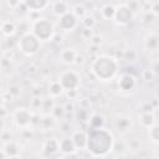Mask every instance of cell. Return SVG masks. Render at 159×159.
<instances>
[{
	"instance_id": "cell-1",
	"label": "cell",
	"mask_w": 159,
	"mask_h": 159,
	"mask_svg": "<svg viewBox=\"0 0 159 159\" xmlns=\"http://www.w3.org/2000/svg\"><path fill=\"white\" fill-rule=\"evenodd\" d=\"M114 138L111 130L103 128H88V140L87 148L89 157L93 158H103L107 157L113 150Z\"/></svg>"
},
{
	"instance_id": "cell-2",
	"label": "cell",
	"mask_w": 159,
	"mask_h": 159,
	"mask_svg": "<svg viewBox=\"0 0 159 159\" xmlns=\"http://www.w3.org/2000/svg\"><path fill=\"white\" fill-rule=\"evenodd\" d=\"M91 71L94 73L97 81L109 82L112 81L119 70V60L114 55H97L89 66Z\"/></svg>"
},
{
	"instance_id": "cell-3",
	"label": "cell",
	"mask_w": 159,
	"mask_h": 159,
	"mask_svg": "<svg viewBox=\"0 0 159 159\" xmlns=\"http://www.w3.org/2000/svg\"><path fill=\"white\" fill-rule=\"evenodd\" d=\"M31 32L40 41H51L56 34L53 22L47 17H39L31 21Z\"/></svg>"
},
{
	"instance_id": "cell-4",
	"label": "cell",
	"mask_w": 159,
	"mask_h": 159,
	"mask_svg": "<svg viewBox=\"0 0 159 159\" xmlns=\"http://www.w3.org/2000/svg\"><path fill=\"white\" fill-rule=\"evenodd\" d=\"M41 46V41L30 31L22 36L19 37L17 40V46L16 48L25 56H34L39 52Z\"/></svg>"
},
{
	"instance_id": "cell-5",
	"label": "cell",
	"mask_w": 159,
	"mask_h": 159,
	"mask_svg": "<svg viewBox=\"0 0 159 159\" xmlns=\"http://www.w3.org/2000/svg\"><path fill=\"white\" fill-rule=\"evenodd\" d=\"M58 82L65 91L78 89L81 86V75L76 70H63L58 73Z\"/></svg>"
},
{
	"instance_id": "cell-6",
	"label": "cell",
	"mask_w": 159,
	"mask_h": 159,
	"mask_svg": "<svg viewBox=\"0 0 159 159\" xmlns=\"http://www.w3.org/2000/svg\"><path fill=\"white\" fill-rule=\"evenodd\" d=\"M32 116L31 111L29 108L19 107L12 113V122L16 128L25 129V128H32Z\"/></svg>"
},
{
	"instance_id": "cell-7",
	"label": "cell",
	"mask_w": 159,
	"mask_h": 159,
	"mask_svg": "<svg viewBox=\"0 0 159 159\" xmlns=\"http://www.w3.org/2000/svg\"><path fill=\"white\" fill-rule=\"evenodd\" d=\"M134 17V12L130 10V7L127 4H119L116 6V14L113 17L114 24L119 26H127L129 22H132Z\"/></svg>"
},
{
	"instance_id": "cell-8",
	"label": "cell",
	"mask_w": 159,
	"mask_h": 159,
	"mask_svg": "<svg viewBox=\"0 0 159 159\" xmlns=\"http://www.w3.org/2000/svg\"><path fill=\"white\" fill-rule=\"evenodd\" d=\"M134 127V123H133V118L129 116V114H125V113H118L114 118V128L116 130L122 134V135H127L132 132Z\"/></svg>"
},
{
	"instance_id": "cell-9",
	"label": "cell",
	"mask_w": 159,
	"mask_h": 159,
	"mask_svg": "<svg viewBox=\"0 0 159 159\" xmlns=\"http://www.w3.org/2000/svg\"><path fill=\"white\" fill-rule=\"evenodd\" d=\"M57 25H58L60 30H62L65 32H72L78 26V17L72 11H67L65 15L58 17Z\"/></svg>"
},
{
	"instance_id": "cell-10",
	"label": "cell",
	"mask_w": 159,
	"mask_h": 159,
	"mask_svg": "<svg viewBox=\"0 0 159 159\" xmlns=\"http://www.w3.org/2000/svg\"><path fill=\"white\" fill-rule=\"evenodd\" d=\"M117 84H118V88L120 91H124V92H129V91H133L137 86V80L135 77L132 75V73H128V72H124L122 73L120 76H118L117 78Z\"/></svg>"
},
{
	"instance_id": "cell-11",
	"label": "cell",
	"mask_w": 159,
	"mask_h": 159,
	"mask_svg": "<svg viewBox=\"0 0 159 159\" xmlns=\"http://www.w3.org/2000/svg\"><path fill=\"white\" fill-rule=\"evenodd\" d=\"M144 48L149 53H157L159 52V34L155 31H149L143 40Z\"/></svg>"
},
{
	"instance_id": "cell-12",
	"label": "cell",
	"mask_w": 159,
	"mask_h": 159,
	"mask_svg": "<svg viewBox=\"0 0 159 159\" xmlns=\"http://www.w3.org/2000/svg\"><path fill=\"white\" fill-rule=\"evenodd\" d=\"M60 150V139H56L55 137L45 139L41 147V152L43 157H52Z\"/></svg>"
},
{
	"instance_id": "cell-13",
	"label": "cell",
	"mask_w": 159,
	"mask_h": 159,
	"mask_svg": "<svg viewBox=\"0 0 159 159\" xmlns=\"http://www.w3.org/2000/svg\"><path fill=\"white\" fill-rule=\"evenodd\" d=\"M71 138L77 148V150H84L87 148V140H88V132L83 129H77L71 134Z\"/></svg>"
},
{
	"instance_id": "cell-14",
	"label": "cell",
	"mask_w": 159,
	"mask_h": 159,
	"mask_svg": "<svg viewBox=\"0 0 159 159\" xmlns=\"http://www.w3.org/2000/svg\"><path fill=\"white\" fill-rule=\"evenodd\" d=\"M77 51L73 47H65L58 52V60L63 65H75V60L77 56Z\"/></svg>"
},
{
	"instance_id": "cell-15",
	"label": "cell",
	"mask_w": 159,
	"mask_h": 159,
	"mask_svg": "<svg viewBox=\"0 0 159 159\" xmlns=\"http://www.w3.org/2000/svg\"><path fill=\"white\" fill-rule=\"evenodd\" d=\"M60 152L63 154V157L67 158L70 154H73L78 150L71 137H63L62 139H60Z\"/></svg>"
},
{
	"instance_id": "cell-16",
	"label": "cell",
	"mask_w": 159,
	"mask_h": 159,
	"mask_svg": "<svg viewBox=\"0 0 159 159\" xmlns=\"http://www.w3.org/2000/svg\"><path fill=\"white\" fill-rule=\"evenodd\" d=\"M1 149L5 152L6 159H19V158H22L17 143H15L12 140L9 142V143H6V144H2L1 145Z\"/></svg>"
},
{
	"instance_id": "cell-17",
	"label": "cell",
	"mask_w": 159,
	"mask_h": 159,
	"mask_svg": "<svg viewBox=\"0 0 159 159\" xmlns=\"http://www.w3.org/2000/svg\"><path fill=\"white\" fill-rule=\"evenodd\" d=\"M56 125V119L50 114V113H42L40 116V122L37 124L39 129L42 130H51Z\"/></svg>"
},
{
	"instance_id": "cell-18",
	"label": "cell",
	"mask_w": 159,
	"mask_h": 159,
	"mask_svg": "<svg viewBox=\"0 0 159 159\" xmlns=\"http://www.w3.org/2000/svg\"><path fill=\"white\" fill-rule=\"evenodd\" d=\"M47 93H48V97L55 99V98L61 97L62 94H65V89L61 86V83L58 82V80H53V81L50 82V84L47 87Z\"/></svg>"
},
{
	"instance_id": "cell-19",
	"label": "cell",
	"mask_w": 159,
	"mask_h": 159,
	"mask_svg": "<svg viewBox=\"0 0 159 159\" xmlns=\"http://www.w3.org/2000/svg\"><path fill=\"white\" fill-rule=\"evenodd\" d=\"M1 34L5 37L16 36V22L12 20H2L1 22Z\"/></svg>"
},
{
	"instance_id": "cell-20",
	"label": "cell",
	"mask_w": 159,
	"mask_h": 159,
	"mask_svg": "<svg viewBox=\"0 0 159 159\" xmlns=\"http://www.w3.org/2000/svg\"><path fill=\"white\" fill-rule=\"evenodd\" d=\"M21 73L26 77V78H34L37 73H39V67L35 62L32 61H27L22 65L21 67Z\"/></svg>"
},
{
	"instance_id": "cell-21",
	"label": "cell",
	"mask_w": 159,
	"mask_h": 159,
	"mask_svg": "<svg viewBox=\"0 0 159 159\" xmlns=\"http://www.w3.org/2000/svg\"><path fill=\"white\" fill-rule=\"evenodd\" d=\"M73 116L76 118V120L80 123V124H88V119L91 117L89 114V109L84 108V107H80L77 109H75L73 112Z\"/></svg>"
},
{
	"instance_id": "cell-22",
	"label": "cell",
	"mask_w": 159,
	"mask_h": 159,
	"mask_svg": "<svg viewBox=\"0 0 159 159\" xmlns=\"http://www.w3.org/2000/svg\"><path fill=\"white\" fill-rule=\"evenodd\" d=\"M22 2L29 7L30 11H42L47 4L48 0H22Z\"/></svg>"
},
{
	"instance_id": "cell-23",
	"label": "cell",
	"mask_w": 159,
	"mask_h": 159,
	"mask_svg": "<svg viewBox=\"0 0 159 159\" xmlns=\"http://www.w3.org/2000/svg\"><path fill=\"white\" fill-rule=\"evenodd\" d=\"M155 123V116L154 112H142L139 116V124L143 128H149Z\"/></svg>"
},
{
	"instance_id": "cell-24",
	"label": "cell",
	"mask_w": 159,
	"mask_h": 159,
	"mask_svg": "<svg viewBox=\"0 0 159 159\" xmlns=\"http://www.w3.org/2000/svg\"><path fill=\"white\" fill-rule=\"evenodd\" d=\"M104 123H106L104 117L101 113H92L88 119V128H93V129L103 128Z\"/></svg>"
},
{
	"instance_id": "cell-25",
	"label": "cell",
	"mask_w": 159,
	"mask_h": 159,
	"mask_svg": "<svg viewBox=\"0 0 159 159\" xmlns=\"http://www.w3.org/2000/svg\"><path fill=\"white\" fill-rule=\"evenodd\" d=\"M147 137L150 143L159 145V123H154L152 127L147 128Z\"/></svg>"
},
{
	"instance_id": "cell-26",
	"label": "cell",
	"mask_w": 159,
	"mask_h": 159,
	"mask_svg": "<svg viewBox=\"0 0 159 159\" xmlns=\"http://www.w3.org/2000/svg\"><path fill=\"white\" fill-rule=\"evenodd\" d=\"M67 11H70V10H68V6H67V2H66V1H63V0H57V1H55V2L52 4V12H53L55 16L60 17V16L65 15Z\"/></svg>"
},
{
	"instance_id": "cell-27",
	"label": "cell",
	"mask_w": 159,
	"mask_h": 159,
	"mask_svg": "<svg viewBox=\"0 0 159 159\" xmlns=\"http://www.w3.org/2000/svg\"><path fill=\"white\" fill-rule=\"evenodd\" d=\"M30 31H31V21L20 20L19 22H16V36L17 37H20Z\"/></svg>"
},
{
	"instance_id": "cell-28",
	"label": "cell",
	"mask_w": 159,
	"mask_h": 159,
	"mask_svg": "<svg viewBox=\"0 0 159 159\" xmlns=\"http://www.w3.org/2000/svg\"><path fill=\"white\" fill-rule=\"evenodd\" d=\"M66 109H65V106L63 104H60V103H55L52 109L50 111V114L56 119V120H60L62 119L65 116H66Z\"/></svg>"
},
{
	"instance_id": "cell-29",
	"label": "cell",
	"mask_w": 159,
	"mask_h": 159,
	"mask_svg": "<svg viewBox=\"0 0 159 159\" xmlns=\"http://www.w3.org/2000/svg\"><path fill=\"white\" fill-rule=\"evenodd\" d=\"M116 14V6L112 4H106L101 7V15L106 20H113Z\"/></svg>"
},
{
	"instance_id": "cell-30",
	"label": "cell",
	"mask_w": 159,
	"mask_h": 159,
	"mask_svg": "<svg viewBox=\"0 0 159 159\" xmlns=\"http://www.w3.org/2000/svg\"><path fill=\"white\" fill-rule=\"evenodd\" d=\"M81 24L83 27H88V29H94L96 26V19L92 14L87 12L82 19H81Z\"/></svg>"
},
{
	"instance_id": "cell-31",
	"label": "cell",
	"mask_w": 159,
	"mask_h": 159,
	"mask_svg": "<svg viewBox=\"0 0 159 159\" xmlns=\"http://www.w3.org/2000/svg\"><path fill=\"white\" fill-rule=\"evenodd\" d=\"M42 104H43V98L42 96H32L31 101H30V108L34 111H39L40 108L42 109Z\"/></svg>"
},
{
	"instance_id": "cell-32",
	"label": "cell",
	"mask_w": 159,
	"mask_h": 159,
	"mask_svg": "<svg viewBox=\"0 0 159 159\" xmlns=\"http://www.w3.org/2000/svg\"><path fill=\"white\" fill-rule=\"evenodd\" d=\"M140 76H142V78H143L145 82H153V81L155 80L157 73H155V71H154L153 68H144V70L142 71Z\"/></svg>"
},
{
	"instance_id": "cell-33",
	"label": "cell",
	"mask_w": 159,
	"mask_h": 159,
	"mask_svg": "<svg viewBox=\"0 0 159 159\" xmlns=\"http://www.w3.org/2000/svg\"><path fill=\"white\" fill-rule=\"evenodd\" d=\"M80 20L87 14V9H86V6L84 5H82V4H76L73 7H72V10H71Z\"/></svg>"
},
{
	"instance_id": "cell-34",
	"label": "cell",
	"mask_w": 159,
	"mask_h": 159,
	"mask_svg": "<svg viewBox=\"0 0 159 159\" xmlns=\"http://www.w3.org/2000/svg\"><path fill=\"white\" fill-rule=\"evenodd\" d=\"M80 36H81V39L89 41V40L94 36L93 29H88V27H83V26H82V29H81V31H80Z\"/></svg>"
},
{
	"instance_id": "cell-35",
	"label": "cell",
	"mask_w": 159,
	"mask_h": 159,
	"mask_svg": "<svg viewBox=\"0 0 159 159\" xmlns=\"http://www.w3.org/2000/svg\"><path fill=\"white\" fill-rule=\"evenodd\" d=\"M6 91L12 96L14 99H16L20 96V93H21V87L19 84H9V87H7Z\"/></svg>"
},
{
	"instance_id": "cell-36",
	"label": "cell",
	"mask_w": 159,
	"mask_h": 159,
	"mask_svg": "<svg viewBox=\"0 0 159 159\" xmlns=\"http://www.w3.org/2000/svg\"><path fill=\"white\" fill-rule=\"evenodd\" d=\"M11 58H7L5 56H2V60H1V70H2V73H7L11 71Z\"/></svg>"
},
{
	"instance_id": "cell-37",
	"label": "cell",
	"mask_w": 159,
	"mask_h": 159,
	"mask_svg": "<svg viewBox=\"0 0 159 159\" xmlns=\"http://www.w3.org/2000/svg\"><path fill=\"white\" fill-rule=\"evenodd\" d=\"M135 58H137V52H135L134 50H132V48L124 50V58H123V60L132 62V61H134Z\"/></svg>"
},
{
	"instance_id": "cell-38",
	"label": "cell",
	"mask_w": 159,
	"mask_h": 159,
	"mask_svg": "<svg viewBox=\"0 0 159 159\" xmlns=\"http://www.w3.org/2000/svg\"><path fill=\"white\" fill-rule=\"evenodd\" d=\"M0 139H1V145L2 144H6L9 142H11V134H10V130L7 129H1V135H0Z\"/></svg>"
},
{
	"instance_id": "cell-39",
	"label": "cell",
	"mask_w": 159,
	"mask_h": 159,
	"mask_svg": "<svg viewBox=\"0 0 159 159\" xmlns=\"http://www.w3.org/2000/svg\"><path fill=\"white\" fill-rule=\"evenodd\" d=\"M53 98H46V99H43V104H42V109L45 111V113H50V111L52 109V107H53Z\"/></svg>"
},
{
	"instance_id": "cell-40",
	"label": "cell",
	"mask_w": 159,
	"mask_h": 159,
	"mask_svg": "<svg viewBox=\"0 0 159 159\" xmlns=\"http://www.w3.org/2000/svg\"><path fill=\"white\" fill-rule=\"evenodd\" d=\"M65 96L70 101L77 99L78 98V89H68V91H65Z\"/></svg>"
},
{
	"instance_id": "cell-41",
	"label": "cell",
	"mask_w": 159,
	"mask_h": 159,
	"mask_svg": "<svg viewBox=\"0 0 159 159\" xmlns=\"http://www.w3.org/2000/svg\"><path fill=\"white\" fill-rule=\"evenodd\" d=\"M127 5L130 7V10H132L134 14H135L139 9H142V7H140V2H139V0H129V1L127 2Z\"/></svg>"
},
{
	"instance_id": "cell-42",
	"label": "cell",
	"mask_w": 159,
	"mask_h": 159,
	"mask_svg": "<svg viewBox=\"0 0 159 159\" xmlns=\"http://www.w3.org/2000/svg\"><path fill=\"white\" fill-rule=\"evenodd\" d=\"M125 149H127V145L124 144V142H122V140L116 142V140H114V144H113V150H114V152L119 153V152H123V150H125Z\"/></svg>"
},
{
	"instance_id": "cell-43",
	"label": "cell",
	"mask_w": 159,
	"mask_h": 159,
	"mask_svg": "<svg viewBox=\"0 0 159 159\" xmlns=\"http://www.w3.org/2000/svg\"><path fill=\"white\" fill-rule=\"evenodd\" d=\"M6 2V6L11 10H16L19 7V5L22 2V0H5Z\"/></svg>"
},
{
	"instance_id": "cell-44",
	"label": "cell",
	"mask_w": 159,
	"mask_h": 159,
	"mask_svg": "<svg viewBox=\"0 0 159 159\" xmlns=\"http://www.w3.org/2000/svg\"><path fill=\"white\" fill-rule=\"evenodd\" d=\"M9 114V111L6 108V103H1V107H0V117H1V123H5L6 120V116Z\"/></svg>"
},
{
	"instance_id": "cell-45",
	"label": "cell",
	"mask_w": 159,
	"mask_h": 159,
	"mask_svg": "<svg viewBox=\"0 0 159 159\" xmlns=\"http://www.w3.org/2000/svg\"><path fill=\"white\" fill-rule=\"evenodd\" d=\"M60 130L63 133V134H67L70 130H71V125H70V122L68 120H63L60 123Z\"/></svg>"
},
{
	"instance_id": "cell-46",
	"label": "cell",
	"mask_w": 159,
	"mask_h": 159,
	"mask_svg": "<svg viewBox=\"0 0 159 159\" xmlns=\"http://www.w3.org/2000/svg\"><path fill=\"white\" fill-rule=\"evenodd\" d=\"M78 106H80V107H84V108L89 109V108H91V106H92V102L89 101V98H88V97H87V98H81V99H78Z\"/></svg>"
},
{
	"instance_id": "cell-47",
	"label": "cell",
	"mask_w": 159,
	"mask_h": 159,
	"mask_svg": "<svg viewBox=\"0 0 159 159\" xmlns=\"http://www.w3.org/2000/svg\"><path fill=\"white\" fill-rule=\"evenodd\" d=\"M129 148L132 149V150H139L140 149V142H139V139H132V140H129Z\"/></svg>"
},
{
	"instance_id": "cell-48",
	"label": "cell",
	"mask_w": 159,
	"mask_h": 159,
	"mask_svg": "<svg viewBox=\"0 0 159 159\" xmlns=\"http://www.w3.org/2000/svg\"><path fill=\"white\" fill-rule=\"evenodd\" d=\"M155 17H157V16H155L152 11H145V14H144V17H143V19H144V21H145V22L152 24V22L155 20Z\"/></svg>"
},
{
	"instance_id": "cell-49",
	"label": "cell",
	"mask_w": 159,
	"mask_h": 159,
	"mask_svg": "<svg viewBox=\"0 0 159 159\" xmlns=\"http://www.w3.org/2000/svg\"><path fill=\"white\" fill-rule=\"evenodd\" d=\"M89 42H91V45H96V46H101L102 45V42H103V39H102V36H98V35H94L91 40H89Z\"/></svg>"
},
{
	"instance_id": "cell-50",
	"label": "cell",
	"mask_w": 159,
	"mask_h": 159,
	"mask_svg": "<svg viewBox=\"0 0 159 159\" xmlns=\"http://www.w3.org/2000/svg\"><path fill=\"white\" fill-rule=\"evenodd\" d=\"M150 11H152L155 16H159V1H158V0H154V1H153L152 7H150Z\"/></svg>"
},
{
	"instance_id": "cell-51",
	"label": "cell",
	"mask_w": 159,
	"mask_h": 159,
	"mask_svg": "<svg viewBox=\"0 0 159 159\" xmlns=\"http://www.w3.org/2000/svg\"><path fill=\"white\" fill-rule=\"evenodd\" d=\"M84 56L82 55V53H77V56H76V60H75V65H77V66H82L83 63H84Z\"/></svg>"
},
{
	"instance_id": "cell-52",
	"label": "cell",
	"mask_w": 159,
	"mask_h": 159,
	"mask_svg": "<svg viewBox=\"0 0 159 159\" xmlns=\"http://www.w3.org/2000/svg\"><path fill=\"white\" fill-rule=\"evenodd\" d=\"M65 109H66L67 113H70V112H75V104L70 101V102H67V103L65 104Z\"/></svg>"
},
{
	"instance_id": "cell-53",
	"label": "cell",
	"mask_w": 159,
	"mask_h": 159,
	"mask_svg": "<svg viewBox=\"0 0 159 159\" xmlns=\"http://www.w3.org/2000/svg\"><path fill=\"white\" fill-rule=\"evenodd\" d=\"M51 41H53L56 45L61 43V42H62V35H60V34H57V32H56V34L53 35V37H52V40H51Z\"/></svg>"
},
{
	"instance_id": "cell-54",
	"label": "cell",
	"mask_w": 159,
	"mask_h": 159,
	"mask_svg": "<svg viewBox=\"0 0 159 159\" xmlns=\"http://www.w3.org/2000/svg\"><path fill=\"white\" fill-rule=\"evenodd\" d=\"M31 94H32V96H42V89H41V87H40V88H39V87L32 88V89H31Z\"/></svg>"
},
{
	"instance_id": "cell-55",
	"label": "cell",
	"mask_w": 159,
	"mask_h": 159,
	"mask_svg": "<svg viewBox=\"0 0 159 159\" xmlns=\"http://www.w3.org/2000/svg\"><path fill=\"white\" fill-rule=\"evenodd\" d=\"M153 70H154V71H155V73H159V62H158V63H157V65H155V67H154V68H153Z\"/></svg>"
}]
</instances>
